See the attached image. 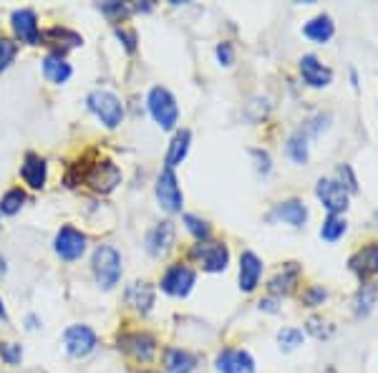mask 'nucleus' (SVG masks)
Returning a JSON list of instances; mask_svg holds the SVG:
<instances>
[{
  "label": "nucleus",
  "instance_id": "obj_18",
  "mask_svg": "<svg viewBox=\"0 0 378 373\" xmlns=\"http://www.w3.org/2000/svg\"><path fill=\"white\" fill-rule=\"evenodd\" d=\"M300 265L298 263H285L282 265V270H277V275L272 277L268 283V290L272 295H290L300 280Z\"/></svg>",
  "mask_w": 378,
  "mask_h": 373
},
{
  "label": "nucleus",
  "instance_id": "obj_46",
  "mask_svg": "<svg viewBox=\"0 0 378 373\" xmlns=\"http://www.w3.org/2000/svg\"><path fill=\"white\" fill-rule=\"evenodd\" d=\"M376 225H378V210H376Z\"/></svg>",
  "mask_w": 378,
  "mask_h": 373
},
{
  "label": "nucleus",
  "instance_id": "obj_39",
  "mask_svg": "<svg viewBox=\"0 0 378 373\" xmlns=\"http://www.w3.org/2000/svg\"><path fill=\"white\" fill-rule=\"evenodd\" d=\"M252 159H255V169L260 174H268L270 172V154L268 152H263V149H252L250 152Z\"/></svg>",
  "mask_w": 378,
  "mask_h": 373
},
{
  "label": "nucleus",
  "instance_id": "obj_30",
  "mask_svg": "<svg viewBox=\"0 0 378 373\" xmlns=\"http://www.w3.org/2000/svg\"><path fill=\"white\" fill-rule=\"evenodd\" d=\"M26 205V192L20 189V186H13V189H8L3 194V200H0V212L3 214H15L20 212V207Z\"/></svg>",
  "mask_w": 378,
  "mask_h": 373
},
{
  "label": "nucleus",
  "instance_id": "obj_31",
  "mask_svg": "<svg viewBox=\"0 0 378 373\" xmlns=\"http://www.w3.org/2000/svg\"><path fill=\"white\" fill-rule=\"evenodd\" d=\"M182 219H184L187 230L192 232V235L199 240V242H205V240L210 237V225H207L205 219H199L197 214H184Z\"/></svg>",
  "mask_w": 378,
  "mask_h": 373
},
{
  "label": "nucleus",
  "instance_id": "obj_42",
  "mask_svg": "<svg viewBox=\"0 0 378 373\" xmlns=\"http://www.w3.org/2000/svg\"><path fill=\"white\" fill-rule=\"evenodd\" d=\"M28 330H36V328H38V318H36V316H28Z\"/></svg>",
  "mask_w": 378,
  "mask_h": 373
},
{
  "label": "nucleus",
  "instance_id": "obj_8",
  "mask_svg": "<svg viewBox=\"0 0 378 373\" xmlns=\"http://www.w3.org/2000/svg\"><path fill=\"white\" fill-rule=\"evenodd\" d=\"M194 275L192 268H187V265H172L164 277H161V290L167 293V295H174V298H187L189 295V290L194 288Z\"/></svg>",
  "mask_w": 378,
  "mask_h": 373
},
{
  "label": "nucleus",
  "instance_id": "obj_25",
  "mask_svg": "<svg viewBox=\"0 0 378 373\" xmlns=\"http://www.w3.org/2000/svg\"><path fill=\"white\" fill-rule=\"evenodd\" d=\"M189 142H192V131L189 129H180L174 134L172 144H169L167 149V159H164V164H167L169 169H174L177 164L184 161L187 152H189Z\"/></svg>",
  "mask_w": 378,
  "mask_h": 373
},
{
  "label": "nucleus",
  "instance_id": "obj_6",
  "mask_svg": "<svg viewBox=\"0 0 378 373\" xmlns=\"http://www.w3.org/2000/svg\"><path fill=\"white\" fill-rule=\"evenodd\" d=\"M189 255L194 260H199L207 272H222L227 268V263H230V250L222 242H207L205 240V242L194 244Z\"/></svg>",
  "mask_w": 378,
  "mask_h": 373
},
{
  "label": "nucleus",
  "instance_id": "obj_1",
  "mask_svg": "<svg viewBox=\"0 0 378 373\" xmlns=\"http://www.w3.org/2000/svg\"><path fill=\"white\" fill-rule=\"evenodd\" d=\"M94 275L103 290H111L122 277V255L111 244H99L94 252Z\"/></svg>",
  "mask_w": 378,
  "mask_h": 373
},
{
  "label": "nucleus",
  "instance_id": "obj_7",
  "mask_svg": "<svg viewBox=\"0 0 378 373\" xmlns=\"http://www.w3.org/2000/svg\"><path fill=\"white\" fill-rule=\"evenodd\" d=\"M119 348H122L124 353L131 356V358L141 360V363H149L157 353V338L152 333L134 330V333H124L119 338Z\"/></svg>",
  "mask_w": 378,
  "mask_h": 373
},
{
  "label": "nucleus",
  "instance_id": "obj_37",
  "mask_svg": "<svg viewBox=\"0 0 378 373\" xmlns=\"http://www.w3.org/2000/svg\"><path fill=\"white\" fill-rule=\"evenodd\" d=\"M116 36H119V41H122L124 48H126L129 53L136 51V43H139V38H136V31H131V28H124V26H116Z\"/></svg>",
  "mask_w": 378,
  "mask_h": 373
},
{
  "label": "nucleus",
  "instance_id": "obj_26",
  "mask_svg": "<svg viewBox=\"0 0 378 373\" xmlns=\"http://www.w3.org/2000/svg\"><path fill=\"white\" fill-rule=\"evenodd\" d=\"M41 43L45 45L64 43L66 48H78V45H84V38L78 33L68 31V28H48V31H41Z\"/></svg>",
  "mask_w": 378,
  "mask_h": 373
},
{
  "label": "nucleus",
  "instance_id": "obj_21",
  "mask_svg": "<svg viewBox=\"0 0 378 373\" xmlns=\"http://www.w3.org/2000/svg\"><path fill=\"white\" fill-rule=\"evenodd\" d=\"M73 73L71 64H66L64 53H48L43 58V76L51 81V84H66Z\"/></svg>",
  "mask_w": 378,
  "mask_h": 373
},
{
  "label": "nucleus",
  "instance_id": "obj_32",
  "mask_svg": "<svg viewBox=\"0 0 378 373\" xmlns=\"http://www.w3.org/2000/svg\"><path fill=\"white\" fill-rule=\"evenodd\" d=\"M277 343H280L285 351H293V348H298L303 343V330H298V328H282L280 333H277Z\"/></svg>",
  "mask_w": 378,
  "mask_h": 373
},
{
  "label": "nucleus",
  "instance_id": "obj_35",
  "mask_svg": "<svg viewBox=\"0 0 378 373\" xmlns=\"http://www.w3.org/2000/svg\"><path fill=\"white\" fill-rule=\"evenodd\" d=\"M0 358L6 360L8 366H15L23 358V348L18 343H0Z\"/></svg>",
  "mask_w": 378,
  "mask_h": 373
},
{
  "label": "nucleus",
  "instance_id": "obj_4",
  "mask_svg": "<svg viewBox=\"0 0 378 373\" xmlns=\"http://www.w3.org/2000/svg\"><path fill=\"white\" fill-rule=\"evenodd\" d=\"M86 103H89V109L101 119L103 126L116 129V126L122 124L124 106H122V101L111 94V91H91L89 98H86Z\"/></svg>",
  "mask_w": 378,
  "mask_h": 373
},
{
  "label": "nucleus",
  "instance_id": "obj_16",
  "mask_svg": "<svg viewBox=\"0 0 378 373\" xmlns=\"http://www.w3.org/2000/svg\"><path fill=\"white\" fill-rule=\"evenodd\" d=\"M300 76L303 81L308 86H313V89H323V86H328L333 81V71H330L328 66H323L315 56L300 58Z\"/></svg>",
  "mask_w": 378,
  "mask_h": 373
},
{
  "label": "nucleus",
  "instance_id": "obj_43",
  "mask_svg": "<svg viewBox=\"0 0 378 373\" xmlns=\"http://www.w3.org/2000/svg\"><path fill=\"white\" fill-rule=\"evenodd\" d=\"M260 308H265V310H277L275 302H272V300H260Z\"/></svg>",
  "mask_w": 378,
  "mask_h": 373
},
{
  "label": "nucleus",
  "instance_id": "obj_44",
  "mask_svg": "<svg viewBox=\"0 0 378 373\" xmlns=\"http://www.w3.org/2000/svg\"><path fill=\"white\" fill-rule=\"evenodd\" d=\"M6 270H8V265H6V258H3V255H0V277L6 275Z\"/></svg>",
  "mask_w": 378,
  "mask_h": 373
},
{
  "label": "nucleus",
  "instance_id": "obj_14",
  "mask_svg": "<svg viewBox=\"0 0 378 373\" xmlns=\"http://www.w3.org/2000/svg\"><path fill=\"white\" fill-rule=\"evenodd\" d=\"M13 20V31L23 43L38 45L41 43V31H38V18L33 13L31 8H20V10H13L10 15Z\"/></svg>",
  "mask_w": 378,
  "mask_h": 373
},
{
  "label": "nucleus",
  "instance_id": "obj_36",
  "mask_svg": "<svg viewBox=\"0 0 378 373\" xmlns=\"http://www.w3.org/2000/svg\"><path fill=\"white\" fill-rule=\"evenodd\" d=\"M326 298H328V293H326V288H323V285H310V288L303 293V300H305V305H310V308L321 305Z\"/></svg>",
  "mask_w": 378,
  "mask_h": 373
},
{
  "label": "nucleus",
  "instance_id": "obj_22",
  "mask_svg": "<svg viewBox=\"0 0 378 373\" xmlns=\"http://www.w3.org/2000/svg\"><path fill=\"white\" fill-rule=\"evenodd\" d=\"M272 217L282 219V222H288V225H293V227H303L305 225V219H308V207L303 205L300 200L280 202V205L275 207Z\"/></svg>",
  "mask_w": 378,
  "mask_h": 373
},
{
  "label": "nucleus",
  "instance_id": "obj_47",
  "mask_svg": "<svg viewBox=\"0 0 378 373\" xmlns=\"http://www.w3.org/2000/svg\"><path fill=\"white\" fill-rule=\"evenodd\" d=\"M141 373H154V371H141Z\"/></svg>",
  "mask_w": 378,
  "mask_h": 373
},
{
  "label": "nucleus",
  "instance_id": "obj_33",
  "mask_svg": "<svg viewBox=\"0 0 378 373\" xmlns=\"http://www.w3.org/2000/svg\"><path fill=\"white\" fill-rule=\"evenodd\" d=\"M338 184L346 189V192H358V182H356V174H353V169H351V164H340L338 167Z\"/></svg>",
  "mask_w": 378,
  "mask_h": 373
},
{
  "label": "nucleus",
  "instance_id": "obj_41",
  "mask_svg": "<svg viewBox=\"0 0 378 373\" xmlns=\"http://www.w3.org/2000/svg\"><path fill=\"white\" fill-rule=\"evenodd\" d=\"M321 326H326V323L321 321V318H310L308 321V330L313 335H318V338H323V335H328V330L326 328H321Z\"/></svg>",
  "mask_w": 378,
  "mask_h": 373
},
{
  "label": "nucleus",
  "instance_id": "obj_11",
  "mask_svg": "<svg viewBox=\"0 0 378 373\" xmlns=\"http://www.w3.org/2000/svg\"><path fill=\"white\" fill-rule=\"evenodd\" d=\"M64 343H66L68 356L84 358V356H89L91 351L96 348V333H94L89 326H71L64 333Z\"/></svg>",
  "mask_w": 378,
  "mask_h": 373
},
{
  "label": "nucleus",
  "instance_id": "obj_2",
  "mask_svg": "<svg viewBox=\"0 0 378 373\" xmlns=\"http://www.w3.org/2000/svg\"><path fill=\"white\" fill-rule=\"evenodd\" d=\"M149 103V114L154 116V122L159 124L164 131H172L180 122V109H177V101L174 96L169 94V89L164 86H154V89L149 91L147 96Z\"/></svg>",
  "mask_w": 378,
  "mask_h": 373
},
{
  "label": "nucleus",
  "instance_id": "obj_28",
  "mask_svg": "<svg viewBox=\"0 0 378 373\" xmlns=\"http://www.w3.org/2000/svg\"><path fill=\"white\" fill-rule=\"evenodd\" d=\"M288 156L295 164H305L308 161V134L305 131H295L288 139Z\"/></svg>",
  "mask_w": 378,
  "mask_h": 373
},
{
  "label": "nucleus",
  "instance_id": "obj_29",
  "mask_svg": "<svg viewBox=\"0 0 378 373\" xmlns=\"http://www.w3.org/2000/svg\"><path fill=\"white\" fill-rule=\"evenodd\" d=\"M346 219L340 217V214H328L326 222L321 227V237L328 240V242H335V240L343 237V232H346Z\"/></svg>",
  "mask_w": 378,
  "mask_h": 373
},
{
  "label": "nucleus",
  "instance_id": "obj_17",
  "mask_svg": "<svg viewBox=\"0 0 378 373\" xmlns=\"http://www.w3.org/2000/svg\"><path fill=\"white\" fill-rule=\"evenodd\" d=\"M174 244V225L172 222H159L149 230L147 235V252L152 258H161L167 255L169 247Z\"/></svg>",
  "mask_w": 378,
  "mask_h": 373
},
{
  "label": "nucleus",
  "instance_id": "obj_3",
  "mask_svg": "<svg viewBox=\"0 0 378 373\" xmlns=\"http://www.w3.org/2000/svg\"><path fill=\"white\" fill-rule=\"evenodd\" d=\"M81 180H84V184H89L94 192L109 194L114 192L116 184L122 182V169L116 167L111 159H99L86 169V174Z\"/></svg>",
  "mask_w": 378,
  "mask_h": 373
},
{
  "label": "nucleus",
  "instance_id": "obj_12",
  "mask_svg": "<svg viewBox=\"0 0 378 373\" xmlns=\"http://www.w3.org/2000/svg\"><path fill=\"white\" fill-rule=\"evenodd\" d=\"M219 373H255V360L242 348H224L217 356Z\"/></svg>",
  "mask_w": 378,
  "mask_h": 373
},
{
  "label": "nucleus",
  "instance_id": "obj_20",
  "mask_svg": "<svg viewBox=\"0 0 378 373\" xmlns=\"http://www.w3.org/2000/svg\"><path fill=\"white\" fill-rule=\"evenodd\" d=\"M126 302L139 313H149L154 305V288L147 280H136L126 288Z\"/></svg>",
  "mask_w": 378,
  "mask_h": 373
},
{
  "label": "nucleus",
  "instance_id": "obj_13",
  "mask_svg": "<svg viewBox=\"0 0 378 373\" xmlns=\"http://www.w3.org/2000/svg\"><path fill=\"white\" fill-rule=\"evenodd\" d=\"M348 265H351V270L358 275L361 283L368 280V277L378 275V244L376 242L363 244L358 252H353Z\"/></svg>",
  "mask_w": 378,
  "mask_h": 373
},
{
  "label": "nucleus",
  "instance_id": "obj_40",
  "mask_svg": "<svg viewBox=\"0 0 378 373\" xmlns=\"http://www.w3.org/2000/svg\"><path fill=\"white\" fill-rule=\"evenodd\" d=\"M217 58L222 66H232V61H235V51H232L230 43H219L217 45Z\"/></svg>",
  "mask_w": 378,
  "mask_h": 373
},
{
  "label": "nucleus",
  "instance_id": "obj_19",
  "mask_svg": "<svg viewBox=\"0 0 378 373\" xmlns=\"http://www.w3.org/2000/svg\"><path fill=\"white\" fill-rule=\"evenodd\" d=\"M20 177L31 189H43L45 184V161L43 156L28 152L26 159H23V167H20Z\"/></svg>",
  "mask_w": 378,
  "mask_h": 373
},
{
  "label": "nucleus",
  "instance_id": "obj_5",
  "mask_svg": "<svg viewBox=\"0 0 378 373\" xmlns=\"http://www.w3.org/2000/svg\"><path fill=\"white\" fill-rule=\"evenodd\" d=\"M157 200H159L161 210L169 214L182 212V205H184V194L180 189V182H177V174L174 169L164 167L157 177Z\"/></svg>",
  "mask_w": 378,
  "mask_h": 373
},
{
  "label": "nucleus",
  "instance_id": "obj_27",
  "mask_svg": "<svg viewBox=\"0 0 378 373\" xmlns=\"http://www.w3.org/2000/svg\"><path fill=\"white\" fill-rule=\"evenodd\" d=\"M378 300V285L376 283H363L358 288V293L353 295V310H356V316L363 318L368 316L373 310V305H376Z\"/></svg>",
  "mask_w": 378,
  "mask_h": 373
},
{
  "label": "nucleus",
  "instance_id": "obj_9",
  "mask_svg": "<svg viewBox=\"0 0 378 373\" xmlns=\"http://www.w3.org/2000/svg\"><path fill=\"white\" fill-rule=\"evenodd\" d=\"M53 247H56V255L64 260H78L81 255L86 252V235H81V232L76 230V227H61L56 235V242H53Z\"/></svg>",
  "mask_w": 378,
  "mask_h": 373
},
{
  "label": "nucleus",
  "instance_id": "obj_38",
  "mask_svg": "<svg viewBox=\"0 0 378 373\" xmlns=\"http://www.w3.org/2000/svg\"><path fill=\"white\" fill-rule=\"evenodd\" d=\"M101 13L109 15L111 20H116V18H124V15L131 13V8L124 6V3H103V6H101Z\"/></svg>",
  "mask_w": 378,
  "mask_h": 373
},
{
  "label": "nucleus",
  "instance_id": "obj_34",
  "mask_svg": "<svg viewBox=\"0 0 378 373\" xmlns=\"http://www.w3.org/2000/svg\"><path fill=\"white\" fill-rule=\"evenodd\" d=\"M15 53H18V45L10 38H0V73L6 71L8 66L13 64Z\"/></svg>",
  "mask_w": 378,
  "mask_h": 373
},
{
  "label": "nucleus",
  "instance_id": "obj_15",
  "mask_svg": "<svg viewBox=\"0 0 378 373\" xmlns=\"http://www.w3.org/2000/svg\"><path fill=\"white\" fill-rule=\"evenodd\" d=\"M260 275H263V260L257 258L255 252L245 250L240 255V290L252 293L260 283Z\"/></svg>",
  "mask_w": 378,
  "mask_h": 373
},
{
  "label": "nucleus",
  "instance_id": "obj_45",
  "mask_svg": "<svg viewBox=\"0 0 378 373\" xmlns=\"http://www.w3.org/2000/svg\"><path fill=\"white\" fill-rule=\"evenodd\" d=\"M0 321H8V313H6V305L0 300Z\"/></svg>",
  "mask_w": 378,
  "mask_h": 373
},
{
  "label": "nucleus",
  "instance_id": "obj_23",
  "mask_svg": "<svg viewBox=\"0 0 378 373\" xmlns=\"http://www.w3.org/2000/svg\"><path fill=\"white\" fill-rule=\"evenodd\" d=\"M303 33H305L310 41H315V43H326V41L333 38L335 23H333V18H330V15L321 13V15H315L313 20H308V23H305Z\"/></svg>",
  "mask_w": 378,
  "mask_h": 373
},
{
  "label": "nucleus",
  "instance_id": "obj_10",
  "mask_svg": "<svg viewBox=\"0 0 378 373\" xmlns=\"http://www.w3.org/2000/svg\"><path fill=\"white\" fill-rule=\"evenodd\" d=\"M315 194L328 210V214H340L348 210V192L335 180H318Z\"/></svg>",
  "mask_w": 378,
  "mask_h": 373
},
{
  "label": "nucleus",
  "instance_id": "obj_24",
  "mask_svg": "<svg viewBox=\"0 0 378 373\" xmlns=\"http://www.w3.org/2000/svg\"><path fill=\"white\" fill-rule=\"evenodd\" d=\"M194 366H197V358L189 351L169 348L167 353H164V368H167V373H192Z\"/></svg>",
  "mask_w": 378,
  "mask_h": 373
}]
</instances>
